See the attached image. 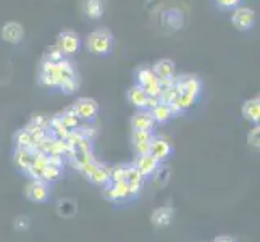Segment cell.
<instances>
[{
	"label": "cell",
	"mask_w": 260,
	"mask_h": 242,
	"mask_svg": "<svg viewBox=\"0 0 260 242\" xmlns=\"http://www.w3.org/2000/svg\"><path fill=\"white\" fill-rule=\"evenodd\" d=\"M78 78L73 63L63 58L60 61H49L44 60L41 65V71H39V84L42 87L47 89H61L65 83L68 81Z\"/></svg>",
	"instance_id": "obj_1"
},
{
	"label": "cell",
	"mask_w": 260,
	"mask_h": 242,
	"mask_svg": "<svg viewBox=\"0 0 260 242\" xmlns=\"http://www.w3.org/2000/svg\"><path fill=\"white\" fill-rule=\"evenodd\" d=\"M87 50L99 57H107L113 49V34L107 28H97L86 38Z\"/></svg>",
	"instance_id": "obj_2"
},
{
	"label": "cell",
	"mask_w": 260,
	"mask_h": 242,
	"mask_svg": "<svg viewBox=\"0 0 260 242\" xmlns=\"http://www.w3.org/2000/svg\"><path fill=\"white\" fill-rule=\"evenodd\" d=\"M134 84L144 89L147 95H160V92H162L160 79L155 76L152 66H141L136 71V83Z\"/></svg>",
	"instance_id": "obj_3"
},
{
	"label": "cell",
	"mask_w": 260,
	"mask_h": 242,
	"mask_svg": "<svg viewBox=\"0 0 260 242\" xmlns=\"http://www.w3.org/2000/svg\"><path fill=\"white\" fill-rule=\"evenodd\" d=\"M231 23L238 31H250L255 24V12L250 7L238 5L233 8Z\"/></svg>",
	"instance_id": "obj_4"
},
{
	"label": "cell",
	"mask_w": 260,
	"mask_h": 242,
	"mask_svg": "<svg viewBox=\"0 0 260 242\" xmlns=\"http://www.w3.org/2000/svg\"><path fill=\"white\" fill-rule=\"evenodd\" d=\"M55 46L65 57H71V55H75V53H78L79 49H81V39H79L78 32H75V31H70V29L61 31L57 36Z\"/></svg>",
	"instance_id": "obj_5"
},
{
	"label": "cell",
	"mask_w": 260,
	"mask_h": 242,
	"mask_svg": "<svg viewBox=\"0 0 260 242\" xmlns=\"http://www.w3.org/2000/svg\"><path fill=\"white\" fill-rule=\"evenodd\" d=\"M26 199L34 203H46L50 199V186L42 179H31L26 186Z\"/></svg>",
	"instance_id": "obj_6"
},
{
	"label": "cell",
	"mask_w": 260,
	"mask_h": 242,
	"mask_svg": "<svg viewBox=\"0 0 260 242\" xmlns=\"http://www.w3.org/2000/svg\"><path fill=\"white\" fill-rule=\"evenodd\" d=\"M73 109L79 120L86 123H92L99 115V103L91 97H79L73 103Z\"/></svg>",
	"instance_id": "obj_7"
},
{
	"label": "cell",
	"mask_w": 260,
	"mask_h": 242,
	"mask_svg": "<svg viewBox=\"0 0 260 242\" xmlns=\"http://www.w3.org/2000/svg\"><path fill=\"white\" fill-rule=\"evenodd\" d=\"M104 197L112 203H124V202L134 200V197L129 191L126 181L109 184L107 187H104Z\"/></svg>",
	"instance_id": "obj_8"
},
{
	"label": "cell",
	"mask_w": 260,
	"mask_h": 242,
	"mask_svg": "<svg viewBox=\"0 0 260 242\" xmlns=\"http://www.w3.org/2000/svg\"><path fill=\"white\" fill-rule=\"evenodd\" d=\"M173 152H175V147H173L172 142L164 136H155L154 134V137H152V141H150L149 154L154 157L158 163H164L167 158H170L173 155Z\"/></svg>",
	"instance_id": "obj_9"
},
{
	"label": "cell",
	"mask_w": 260,
	"mask_h": 242,
	"mask_svg": "<svg viewBox=\"0 0 260 242\" xmlns=\"http://www.w3.org/2000/svg\"><path fill=\"white\" fill-rule=\"evenodd\" d=\"M175 83L178 86L179 92H186L191 94L194 97L199 98L202 94V81L197 76H191V75H183V76H175Z\"/></svg>",
	"instance_id": "obj_10"
},
{
	"label": "cell",
	"mask_w": 260,
	"mask_h": 242,
	"mask_svg": "<svg viewBox=\"0 0 260 242\" xmlns=\"http://www.w3.org/2000/svg\"><path fill=\"white\" fill-rule=\"evenodd\" d=\"M131 165L138 169L142 178L149 179V178L154 176V173L157 171L160 163L150 154H147V155H136V158H134V161Z\"/></svg>",
	"instance_id": "obj_11"
},
{
	"label": "cell",
	"mask_w": 260,
	"mask_h": 242,
	"mask_svg": "<svg viewBox=\"0 0 260 242\" xmlns=\"http://www.w3.org/2000/svg\"><path fill=\"white\" fill-rule=\"evenodd\" d=\"M131 128L133 131H154L155 121L150 110H138L131 116Z\"/></svg>",
	"instance_id": "obj_12"
},
{
	"label": "cell",
	"mask_w": 260,
	"mask_h": 242,
	"mask_svg": "<svg viewBox=\"0 0 260 242\" xmlns=\"http://www.w3.org/2000/svg\"><path fill=\"white\" fill-rule=\"evenodd\" d=\"M154 137V131H133L131 134V142L136 155H147L150 141Z\"/></svg>",
	"instance_id": "obj_13"
},
{
	"label": "cell",
	"mask_w": 260,
	"mask_h": 242,
	"mask_svg": "<svg viewBox=\"0 0 260 242\" xmlns=\"http://www.w3.org/2000/svg\"><path fill=\"white\" fill-rule=\"evenodd\" d=\"M23 36H24V29L21 23L18 21H7L2 26V39L7 44H12V46H16L23 41Z\"/></svg>",
	"instance_id": "obj_14"
},
{
	"label": "cell",
	"mask_w": 260,
	"mask_h": 242,
	"mask_svg": "<svg viewBox=\"0 0 260 242\" xmlns=\"http://www.w3.org/2000/svg\"><path fill=\"white\" fill-rule=\"evenodd\" d=\"M36 157V149H23V147H16L15 154H13V163L16 168H20L21 171H28L31 168L32 161Z\"/></svg>",
	"instance_id": "obj_15"
},
{
	"label": "cell",
	"mask_w": 260,
	"mask_h": 242,
	"mask_svg": "<svg viewBox=\"0 0 260 242\" xmlns=\"http://www.w3.org/2000/svg\"><path fill=\"white\" fill-rule=\"evenodd\" d=\"M124 181H126L133 197L134 199H138L141 191H142V186H144V178L141 176V173L133 165H128L126 175H124Z\"/></svg>",
	"instance_id": "obj_16"
},
{
	"label": "cell",
	"mask_w": 260,
	"mask_h": 242,
	"mask_svg": "<svg viewBox=\"0 0 260 242\" xmlns=\"http://www.w3.org/2000/svg\"><path fill=\"white\" fill-rule=\"evenodd\" d=\"M152 70H154L155 76L160 79V81H167V79H173L176 76V66H175V61L170 60V58H160L157 60L154 66H152Z\"/></svg>",
	"instance_id": "obj_17"
},
{
	"label": "cell",
	"mask_w": 260,
	"mask_h": 242,
	"mask_svg": "<svg viewBox=\"0 0 260 242\" xmlns=\"http://www.w3.org/2000/svg\"><path fill=\"white\" fill-rule=\"evenodd\" d=\"M243 116L252 124L260 123V98L258 95L249 98L243 105Z\"/></svg>",
	"instance_id": "obj_18"
},
{
	"label": "cell",
	"mask_w": 260,
	"mask_h": 242,
	"mask_svg": "<svg viewBox=\"0 0 260 242\" xmlns=\"http://www.w3.org/2000/svg\"><path fill=\"white\" fill-rule=\"evenodd\" d=\"M175 217V210L172 207H160L157 210H154L152 213V225L157 226V228H167L170 223L173 221Z\"/></svg>",
	"instance_id": "obj_19"
},
{
	"label": "cell",
	"mask_w": 260,
	"mask_h": 242,
	"mask_svg": "<svg viewBox=\"0 0 260 242\" xmlns=\"http://www.w3.org/2000/svg\"><path fill=\"white\" fill-rule=\"evenodd\" d=\"M89 181H91L92 184H95V186L107 187L110 184V166L99 163L97 168L92 171V175L89 176Z\"/></svg>",
	"instance_id": "obj_20"
},
{
	"label": "cell",
	"mask_w": 260,
	"mask_h": 242,
	"mask_svg": "<svg viewBox=\"0 0 260 242\" xmlns=\"http://www.w3.org/2000/svg\"><path fill=\"white\" fill-rule=\"evenodd\" d=\"M83 13L89 20H99L104 15V2L102 0H84Z\"/></svg>",
	"instance_id": "obj_21"
},
{
	"label": "cell",
	"mask_w": 260,
	"mask_h": 242,
	"mask_svg": "<svg viewBox=\"0 0 260 242\" xmlns=\"http://www.w3.org/2000/svg\"><path fill=\"white\" fill-rule=\"evenodd\" d=\"M147 94L142 87H139L138 84H134L129 91H128V100L133 107H136L138 110H142L146 107V102H147Z\"/></svg>",
	"instance_id": "obj_22"
},
{
	"label": "cell",
	"mask_w": 260,
	"mask_h": 242,
	"mask_svg": "<svg viewBox=\"0 0 260 242\" xmlns=\"http://www.w3.org/2000/svg\"><path fill=\"white\" fill-rule=\"evenodd\" d=\"M152 112V116H154V121L155 124H165L168 123L172 118H175L172 110H170V105L168 103H158Z\"/></svg>",
	"instance_id": "obj_23"
},
{
	"label": "cell",
	"mask_w": 260,
	"mask_h": 242,
	"mask_svg": "<svg viewBox=\"0 0 260 242\" xmlns=\"http://www.w3.org/2000/svg\"><path fill=\"white\" fill-rule=\"evenodd\" d=\"M58 116H60L61 123H63V126H65L67 129H70V131L79 128V124H81V120H79V116L76 115V112H75L73 107H70V109H67L63 113L58 115Z\"/></svg>",
	"instance_id": "obj_24"
},
{
	"label": "cell",
	"mask_w": 260,
	"mask_h": 242,
	"mask_svg": "<svg viewBox=\"0 0 260 242\" xmlns=\"http://www.w3.org/2000/svg\"><path fill=\"white\" fill-rule=\"evenodd\" d=\"M61 175H63V166H55V165H47L46 169L42 171L41 178L42 181H46L47 184H52V183H57L58 179L61 178Z\"/></svg>",
	"instance_id": "obj_25"
},
{
	"label": "cell",
	"mask_w": 260,
	"mask_h": 242,
	"mask_svg": "<svg viewBox=\"0 0 260 242\" xmlns=\"http://www.w3.org/2000/svg\"><path fill=\"white\" fill-rule=\"evenodd\" d=\"M15 146L16 147H23V149H34V141L32 136L28 129H20L15 132Z\"/></svg>",
	"instance_id": "obj_26"
},
{
	"label": "cell",
	"mask_w": 260,
	"mask_h": 242,
	"mask_svg": "<svg viewBox=\"0 0 260 242\" xmlns=\"http://www.w3.org/2000/svg\"><path fill=\"white\" fill-rule=\"evenodd\" d=\"M76 212H78V207H76V202L75 200H71V199H61L58 202V215H60V217L70 218V217H73Z\"/></svg>",
	"instance_id": "obj_27"
},
{
	"label": "cell",
	"mask_w": 260,
	"mask_h": 242,
	"mask_svg": "<svg viewBox=\"0 0 260 242\" xmlns=\"http://www.w3.org/2000/svg\"><path fill=\"white\" fill-rule=\"evenodd\" d=\"M126 168L128 165H115V166H110V184H115V183H121L124 181V175H126Z\"/></svg>",
	"instance_id": "obj_28"
},
{
	"label": "cell",
	"mask_w": 260,
	"mask_h": 242,
	"mask_svg": "<svg viewBox=\"0 0 260 242\" xmlns=\"http://www.w3.org/2000/svg\"><path fill=\"white\" fill-rule=\"evenodd\" d=\"M247 142H249V146L254 147V149L260 147V128H258V124H254V128L249 131Z\"/></svg>",
	"instance_id": "obj_29"
},
{
	"label": "cell",
	"mask_w": 260,
	"mask_h": 242,
	"mask_svg": "<svg viewBox=\"0 0 260 242\" xmlns=\"http://www.w3.org/2000/svg\"><path fill=\"white\" fill-rule=\"evenodd\" d=\"M78 87H79V78H75V79H71V81H68V83H65L63 86H61L60 92H63L65 95H71V94H75L78 91Z\"/></svg>",
	"instance_id": "obj_30"
},
{
	"label": "cell",
	"mask_w": 260,
	"mask_h": 242,
	"mask_svg": "<svg viewBox=\"0 0 260 242\" xmlns=\"http://www.w3.org/2000/svg\"><path fill=\"white\" fill-rule=\"evenodd\" d=\"M63 58H67V57L58 50L57 46H53L52 49H49L47 53H46V57H44V60H49V61H60V60H63Z\"/></svg>",
	"instance_id": "obj_31"
},
{
	"label": "cell",
	"mask_w": 260,
	"mask_h": 242,
	"mask_svg": "<svg viewBox=\"0 0 260 242\" xmlns=\"http://www.w3.org/2000/svg\"><path fill=\"white\" fill-rule=\"evenodd\" d=\"M241 2H243V0H215V4L220 8H223V10H233V8L241 5Z\"/></svg>",
	"instance_id": "obj_32"
},
{
	"label": "cell",
	"mask_w": 260,
	"mask_h": 242,
	"mask_svg": "<svg viewBox=\"0 0 260 242\" xmlns=\"http://www.w3.org/2000/svg\"><path fill=\"white\" fill-rule=\"evenodd\" d=\"M158 103H162V102H160V97H158V95H149V97H147V102H146V107H144V110H154Z\"/></svg>",
	"instance_id": "obj_33"
},
{
	"label": "cell",
	"mask_w": 260,
	"mask_h": 242,
	"mask_svg": "<svg viewBox=\"0 0 260 242\" xmlns=\"http://www.w3.org/2000/svg\"><path fill=\"white\" fill-rule=\"evenodd\" d=\"M15 228L16 229H28L29 228V218L28 217H18L15 220Z\"/></svg>",
	"instance_id": "obj_34"
},
{
	"label": "cell",
	"mask_w": 260,
	"mask_h": 242,
	"mask_svg": "<svg viewBox=\"0 0 260 242\" xmlns=\"http://www.w3.org/2000/svg\"><path fill=\"white\" fill-rule=\"evenodd\" d=\"M213 242H236V240L230 236H218V237L213 239Z\"/></svg>",
	"instance_id": "obj_35"
}]
</instances>
